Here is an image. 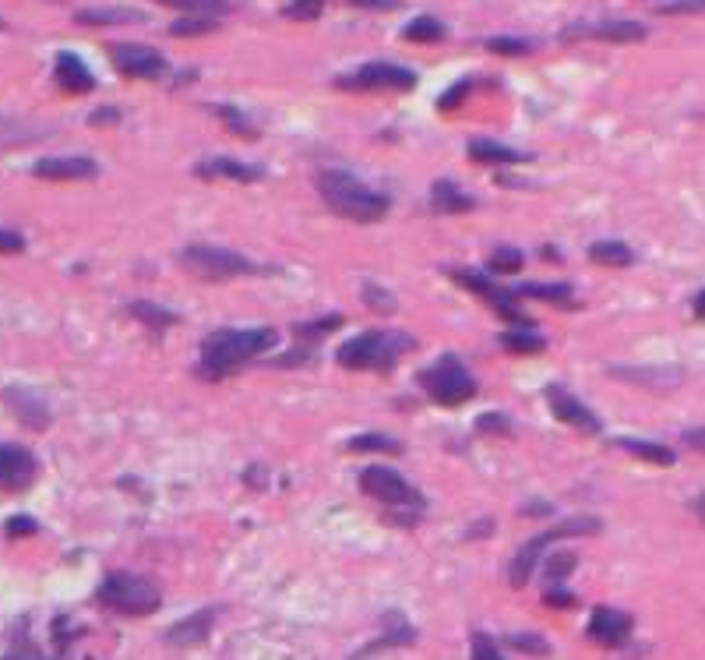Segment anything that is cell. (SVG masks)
I'll return each instance as SVG.
<instances>
[{"instance_id": "cell-1", "label": "cell", "mask_w": 705, "mask_h": 660, "mask_svg": "<svg viewBox=\"0 0 705 660\" xmlns=\"http://www.w3.org/2000/svg\"><path fill=\"white\" fill-rule=\"evenodd\" d=\"M275 346H279V332L268 325H261V329H216L212 336L201 339V378L223 382Z\"/></svg>"}, {"instance_id": "cell-2", "label": "cell", "mask_w": 705, "mask_h": 660, "mask_svg": "<svg viewBox=\"0 0 705 660\" xmlns=\"http://www.w3.org/2000/svg\"><path fill=\"white\" fill-rule=\"evenodd\" d=\"M318 191L321 202L342 219H353V223H378L392 209V198L385 191H374L371 184L357 180L353 173L342 170H321L318 173Z\"/></svg>"}, {"instance_id": "cell-3", "label": "cell", "mask_w": 705, "mask_h": 660, "mask_svg": "<svg viewBox=\"0 0 705 660\" xmlns=\"http://www.w3.org/2000/svg\"><path fill=\"white\" fill-rule=\"evenodd\" d=\"M416 350V339L409 332H395V329H371L357 339H346V343L335 350V360H339L346 371H378V375H388L395 371L402 353Z\"/></svg>"}, {"instance_id": "cell-4", "label": "cell", "mask_w": 705, "mask_h": 660, "mask_svg": "<svg viewBox=\"0 0 705 660\" xmlns=\"http://www.w3.org/2000/svg\"><path fill=\"white\" fill-rule=\"evenodd\" d=\"M177 262L184 265L191 276H198L201 283H230V279L268 276L265 265L251 262V258L240 255V251L216 248V244H187L177 255Z\"/></svg>"}, {"instance_id": "cell-5", "label": "cell", "mask_w": 705, "mask_h": 660, "mask_svg": "<svg viewBox=\"0 0 705 660\" xmlns=\"http://www.w3.org/2000/svg\"><path fill=\"white\" fill-rule=\"evenodd\" d=\"M96 604L117 611L127 618H145L159 611L163 604V590L152 579L138 576V572H110L103 583L96 586Z\"/></svg>"}, {"instance_id": "cell-6", "label": "cell", "mask_w": 705, "mask_h": 660, "mask_svg": "<svg viewBox=\"0 0 705 660\" xmlns=\"http://www.w3.org/2000/svg\"><path fill=\"white\" fill-rule=\"evenodd\" d=\"M600 530H603V519L600 516H572V519H564V523L550 526V530L540 533V537L526 540V544L519 548V555L512 558V569H508V576H512V586H526L529 583L536 562L547 555L550 544H557V540H564V537H586V533H600Z\"/></svg>"}, {"instance_id": "cell-7", "label": "cell", "mask_w": 705, "mask_h": 660, "mask_svg": "<svg viewBox=\"0 0 705 660\" xmlns=\"http://www.w3.org/2000/svg\"><path fill=\"white\" fill-rule=\"evenodd\" d=\"M420 389L438 406H462L476 396V378L469 375L466 364L455 353H448L438 364L420 371Z\"/></svg>"}, {"instance_id": "cell-8", "label": "cell", "mask_w": 705, "mask_h": 660, "mask_svg": "<svg viewBox=\"0 0 705 660\" xmlns=\"http://www.w3.org/2000/svg\"><path fill=\"white\" fill-rule=\"evenodd\" d=\"M416 71L392 64V60H371L364 68H357L353 75L335 78V89L342 92H413L416 89Z\"/></svg>"}, {"instance_id": "cell-9", "label": "cell", "mask_w": 705, "mask_h": 660, "mask_svg": "<svg viewBox=\"0 0 705 660\" xmlns=\"http://www.w3.org/2000/svg\"><path fill=\"white\" fill-rule=\"evenodd\" d=\"M360 491L374 502L388 505V509H423V495L409 484L402 473L388 470V466H367L360 470Z\"/></svg>"}, {"instance_id": "cell-10", "label": "cell", "mask_w": 705, "mask_h": 660, "mask_svg": "<svg viewBox=\"0 0 705 660\" xmlns=\"http://www.w3.org/2000/svg\"><path fill=\"white\" fill-rule=\"evenodd\" d=\"M106 50H110V64L124 78H138V82H159V78H166V71H170L166 57L159 50H152V46L113 43V46H106Z\"/></svg>"}, {"instance_id": "cell-11", "label": "cell", "mask_w": 705, "mask_h": 660, "mask_svg": "<svg viewBox=\"0 0 705 660\" xmlns=\"http://www.w3.org/2000/svg\"><path fill=\"white\" fill-rule=\"evenodd\" d=\"M452 279L459 286H466L469 293H476V297H483L490 304V308L498 311L501 318H508V322H515L519 329H533V322H529L526 315H522L519 308H515V293L505 290V286H498L490 276H483V272H473V269H452Z\"/></svg>"}, {"instance_id": "cell-12", "label": "cell", "mask_w": 705, "mask_h": 660, "mask_svg": "<svg viewBox=\"0 0 705 660\" xmlns=\"http://www.w3.org/2000/svg\"><path fill=\"white\" fill-rule=\"evenodd\" d=\"M649 36V29L635 18H607V22H575L561 32L564 43L572 39H600V43H642Z\"/></svg>"}, {"instance_id": "cell-13", "label": "cell", "mask_w": 705, "mask_h": 660, "mask_svg": "<svg viewBox=\"0 0 705 660\" xmlns=\"http://www.w3.org/2000/svg\"><path fill=\"white\" fill-rule=\"evenodd\" d=\"M39 473V463L29 449L11 442H0V491H25Z\"/></svg>"}, {"instance_id": "cell-14", "label": "cell", "mask_w": 705, "mask_h": 660, "mask_svg": "<svg viewBox=\"0 0 705 660\" xmlns=\"http://www.w3.org/2000/svg\"><path fill=\"white\" fill-rule=\"evenodd\" d=\"M4 406H8L29 431L50 428V420H53L50 403H46L36 389H29V385H8V389H4Z\"/></svg>"}, {"instance_id": "cell-15", "label": "cell", "mask_w": 705, "mask_h": 660, "mask_svg": "<svg viewBox=\"0 0 705 660\" xmlns=\"http://www.w3.org/2000/svg\"><path fill=\"white\" fill-rule=\"evenodd\" d=\"M547 403H550V410H554L557 420L586 431V435H600V417H596L582 399H575L564 385H547Z\"/></svg>"}, {"instance_id": "cell-16", "label": "cell", "mask_w": 705, "mask_h": 660, "mask_svg": "<svg viewBox=\"0 0 705 660\" xmlns=\"http://www.w3.org/2000/svg\"><path fill=\"white\" fill-rule=\"evenodd\" d=\"M586 636L593 639L596 646H624L631 639V615L617 608H596L589 615Z\"/></svg>"}, {"instance_id": "cell-17", "label": "cell", "mask_w": 705, "mask_h": 660, "mask_svg": "<svg viewBox=\"0 0 705 660\" xmlns=\"http://www.w3.org/2000/svg\"><path fill=\"white\" fill-rule=\"evenodd\" d=\"M39 180H92L99 177V163L92 156H50L32 166Z\"/></svg>"}, {"instance_id": "cell-18", "label": "cell", "mask_w": 705, "mask_h": 660, "mask_svg": "<svg viewBox=\"0 0 705 660\" xmlns=\"http://www.w3.org/2000/svg\"><path fill=\"white\" fill-rule=\"evenodd\" d=\"M219 608H201L194 615H187L184 622L170 625L166 632V643L177 646V650H191V646H205L208 636H212V625H216Z\"/></svg>"}, {"instance_id": "cell-19", "label": "cell", "mask_w": 705, "mask_h": 660, "mask_svg": "<svg viewBox=\"0 0 705 660\" xmlns=\"http://www.w3.org/2000/svg\"><path fill=\"white\" fill-rule=\"evenodd\" d=\"M201 180H237V184H258L265 177V170L254 163H244V159H233V156H212V159H201L194 166Z\"/></svg>"}, {"instance_id": "cell-20", "label": "cell", "mask_w": 705, "mask_h": 660, "mask_svg": "<svg viewBox=\"0 0 705 660\" xmlns=\"http://www.w3.org/2000/svg\"><path fill=\"white\" fill-rule=\"evenodd\" d=\"M53 78H57V85L64 92H71V96H85V92L96 89V75L89 71V64H85L78 53H57V60H53Z\"/></svg>"}, {"instance_id": "cell-21", "label": "cell", "mask_w": 705, "mask_h": 660, "mask_svg": "<svg viewBox=\"0 0 705 660\" xmlns=\"http://www.w3.org/2000/svg\"><path fill=\"white\" fill-rule=\"evenodd\" d=\"M431 209L438 212V216H462V212L476 209V198L466 195L455 180H438L431 188Z\"/></svg>"}, {"instance_id": "cell-22", "label": "cell", "mask_w": 705, "mask_h": 660, "mask_svg": "<svg viewBox=\"0 0 705 660\" xmlns=\"http://www.w3.org/2000/svg\"><path fill=\"white\" fill-rule=\"evenodd\" d=\"M469 159L480 166H522L529 163L526 152L519 149H508V145L501 142H487V138H480V142H469Z\"/></svg>"}, {"instance_id": "cell-23", "label": "cell", "mask_w": 705, "mask_h": 660, "mask_svg": "<svg viewBox=\"0 0 705 660\" xmlns=\"http://www.w3.org/2000/svg\"><path fill=\"white\" fill-rule=\"evenodd\" d=\"M78 25H141L149 22V15L138 8H82L75 11Z\"/></svg>"}, {"instance_id": "cell-24", "label": "cell", "mask_w": 705, "mask_h": 660, "mask_svg": "<svg viewBox=\"0 0 705 660\" xmlns=\"http://www.w3.org/2000/svg\"><path fill=\"white\" fill-rule=\"evenodd\" d=\"M127 315L138 318V322L145 325V329H152V332H166V329H173V325L180 322L177 311L163 308V304H152V300H131V304H127Z\"/></svg>"}, {"instance_id": "cell-25", "label": "cell", "mask_w": 705, "mask_h": 660, "mask_svg": "<svg viewBox=\"0 0 705 660\" xmlns=\"http://www.w3.org/2000/svg\"><path fill=\"white\" fill-rule=\"evenodd\" d=\"M512 293L515 297L547 300V304H557V308H575V290L568 283H522Z\"/></svg>"}, {"instance_id": "cell-26", "label": "cell", "mask_w": 705, "mask_h": 660, "mask_svg": "<svg viewBox=\"0 0 705 660\" xmlns=\"http://www.w3.org/2000/svg\"><path fill=\"white\" fill-rule=\"evenodd\" d=\"M614 378H628V382H639V385H649V389H656V392H670L674 385H681L684 382V371H667V368H660V371H628V368H614L610 371Z\"/></svg>"}, {"instance_id": "cell-27", "label": "cell", "mask_w": 705, "mask_h": 660, "mask_svg": "<svg viewBox=\"0 0 705 660\" xmlns=\"http://www.w3.org/2000/svg\"><path fill=\"white\" fill-rule=\"evenodd\" d=\"M589 258L596 265H607V269H628L635 262V251L624 240H596L593 248H589Z\"/></svg>"}, {"instance_id": "cell-28", "label": "cell", "mask_w": 705, "mask_h": 660, "mask_svg": "<svg viewBox=\"0 0 705 660\" xmlns=\"http://www.w3.org/2000/svg\"><path fill=\"white\" fill-rule=\"evenodd\" d=\"M617 449L631 452V456L646 459V463H656V466H674V449H667V445H656V442H642V438H617Z\"/></svg>"}, {"instance_id": "cell-29", "label": "cell", "mask_w": 705, "mask_h": 660, "mask_svg": "<svg viewBox=\"0 0 705 660\" xmlns=\"http://www.w3.org/2000/svg\"><path fill=\"white\" fill-rule=\"evenodd\" d=\"M445 36H448V25L434 15L413 18V22L402 29V39H409V43H441Z\"/></svg>"}, {"instance_id": "cell-30", "label": "cell", "mask_w": 705, "mask_h": 660, "mask_svg": "<svg viewBox=\"0 0 705 660\" xmlns=\"http://www.w3.org/2000/svg\"><path fill=\"white\" fill-rule=\"evenodd\" d=\"M173 11H184V15H205V18H223L233 11L230 0H156Z\"/></svg>"}, {"instance_id": "cell-31", "label": "cell", "mask_w": 705, "mask_h": 660, "mask_svg": "<svg viewBox=\"0 0 705 660\" xmlns=\"http://www.w3.org/2000/svg\"><path fill=\"white\" fill-rule=\"evenodd\" d=\"M498 339L508 353H522V357H536V353L547 350V339L536 336V332H526V329H508V332H501Z\"/></svg>"}, {"instance_id": "cell-32", "label": "cell", "mask_w": 705, "mask_h": 660, "mask_svg": "<svg viewBox=\"0 0 705 660\" xmlns=\"http://www.w3.org/2000/svg\"><path fill=\"white\" fill-rule=\"evenodd\" d=\"M216 113H219V117H223V124H226V128H230V135H237V138H247V142H258V138H261V131L254 128L251 120H247L244 113H240L233 103H219V106H216Z\"/></svg>"}, {"instance_id": "cell-33", "label": "cell", "mask_w": 705, "mask_h": 660, "mask_svg": "<svg viewBox=\"0 0 705 660\" xmlns=\"http://www.w3.org/2000/svg\"><path fill=\"white\" fill-rule=\"evenodd\" d=\"M219 29V18H205V15H184L180 22L170 25V36L177 39H194V36H208V32Z\"/></svg>"}, {"instance_id": "cell-34", "label": "cell", "mask_w": 705, "mask_h": 660, "mask_svg": "<svg viewBox=\"0 0 705 660\" xmlns=\"http://www.w3.org/2000/svg\"><path fill=\"white\" fill-rule=\"evenodd\" d=\"M346 449L349 452H388V456H399L402 445H399V438H392V435H357V438H349Z\"/></svg>"}, {"instance_id": "cell-35", "label": "cell", "mask_w": 705, "mask_h": 660, "mask_svg": "<svg viewBox=\"0 0 705 660\" xmlns=\"http://www.w3.org/2000/svg\"><path fill=\"white\" fill-rule=\"evenodd\" d=\"M522 265H526V255H522L519 248H498L487 258V269L494 272V276H515Z\"/></svg>"}, {"instance_id": "cell-36", "label": "cell", "mask_w": 705, "mask_h": 660, "mask_svg": "<svg viewBox=\"0 0 705 660\" xmlns=\"http://www.w3.org/2000/svg\"><path fill=\"white\" fill-rule=\"evenodd\" d=\"M342 322L346 318L342 315H321V318H314V322H297V339H304V343H314V339H321L325 332H332V329H342Z\"/></svg>"}, {"instance_id": "cell-37", "label": "cell", "mask_w": 705, "mask_h": 660, "mask_svg": "<svg viewBox=\"0 0 705 660\" xmlns=\"http://www.w3.org/2000/svg\"><path fill=\"white\" fill-rule=\"evenodd\" d=\"M0 660H46V653L29 639V618H22V636L8 646V653Z\"/></svg>"}, {"instance_id": "cell-38", "label": "cell", "mask_w": 705, "mask_h": 660, "mask_svg": "<svg viewBox=\"0 0 705 660\" xmlns=\"http://www.w3.org/2000/svg\"><path fill=\"white\" fill-rule=\"evenodd\" d=\"M364 304L371 311H378V315H395V311H399V300H395V293L381 290L378 283H364Z\"/></svg>"}, {"instance_id": "cell-39", "label": "cell", "mask_w": 705, "mask_h": 660, "mask_svg": "<svg viewBox=\"0 0 705 660\" xmlns=\"http://www.w3.org/2000/svg\"><path fill=\"white\" fill-rule=\"evenodd\" d=\"M533 39H515V36H494L487 39V50L490 53H501V57H526L533 53Z\"/></svg>"}, {"instance_id": "cell-40", "label": "cell", "mask_w": 705, "mask_h": 660, "mask_svg": "<svg viewBox=\"0 0 705 660\" xmlns=\"http://www.w3.org/2000/svg\"><path fill=\"white\" fill-rule=\"evenodd\" d=\"M473 92V78H462V82H455L448 92H441L438 96V110H459L462 103H466V96Z\"/></svg>"}, {"instance_id": "cell-41", "label": "cell", "mask_w": 705, "mask_h": 660, "mask_svg": "<svg viewBox=\"0 0 705 660\" xmlns=\"http://www.w3.org/2000/svg\"><path fill=\"white\" fill-rule=\"evenodd\" d=\"M321 0H293V4H286L282 8V15L293 18V22H314V18H321Z\"/></svg>"}, {"instance_id": "cell-42", "label": "cell", "mask_w": 705, "mask_h": 660, "mask_svg": "<svg viewBox=\"0 0 705 660\" xmlns=\"http://www.w3.org/2000/svg\"><path fill=\"white\" fill-rule=\"evenodd\" d=\"M575 569V555H568V551H554V555H547V579L550 586L561 583L568 572Z\"/></svg>"}, {"instance_id": "cell-43", "label": "cell", "mask_w": 705, "mask_h": 660, "mask_svg": "<svg viewBox=\"0 0 705 660\" xmlns=\"http://www.w3.org/2000/svg\"><path fill=\"white\" fill-rule=\"evenodd\" d=\"M476 431H480V435H512V420H508L505 413H480Z\"/></svg>"}, {"instance_id": "cell-44", "label": "cell", "mask_w": 705, "mask_h": 660, "mask_svg": "<svg viewBox=\"0 0 705 660\" xmlns=\"http://www.w3.org/2000/svg\"><path fill=\"white\" fill-rule=\"evenodd\" d=\"M473 660H505L498 653V643L490 636H483V632H476L473 636Z\"/></svg>"}, {"instance_id": "cell-45", "label": "cell", "mask_w": 705, "mask_h": 660, "mask_svg": "<svg viewBox=\"0 0 705 660\" xmlns=\"http://www.w3.org/2000/svg\"><path fill=\"white\" fill-rule=\"evenodd\" d=\"M660 15H698L702 11V0H667V4H660Z\"/></svg>"}, {"instance_id": "cell-46", "label": "cell", "mask_w": 705, "mask_h": 660, "mask_svg": "<svg viewBox=\"0 0 705 660\" xmlns=\"http://www.w3.org/2000/svg\"><path fill=\"white\" fill-rule=\"evenodd\" d=\"M508 646H512V650H529V653H547V643H543L540 636H508L505 639Z\"/></svg>"}, {"instance_id": "cell-47", "label": "cell", "mask_w": 705, "mask_h": 660, "mask_svg": "<svg viewBox=\"0 0 705 660\" xmlns=\"http://www.w3.org/2000/svg\"><path fill=\"white\" fill-rule=\"evenodd\" d=\"M22 251H25L22 233H15V230H0V255H22Z\"/></svg>"}, {"instance_id": "cell-48", "label": "cell", "mask_w": 705, "mask_h": 660, "mask_svg": "<svg viewBox=\"0 0 705 660\" xmlns=\"http://www.w3.org/2000/svg\"><path fill=\"white\" fill-rule=\"evenodd\" d=\"M39 530V523L32 516H15V519H8V533L11 537H32V533Z\"/></svg>"}, {"instance_id": "cell-49", "label": "cell", "mask_w": 705, "mask_h": 660, "mask_svg": "<svg viewBox=\"0 0 705 660\" xmlns=\"http://www.w3.org/2000/svg\"><path fill=\"white\" fill-rule=\"evenodd\" d=\"M543 600H547L550 608H572V604H575V597H572V593H568V590H564L561 583L550 586V590L543 593Z\"/></svg>"}, {"instance_id": "cell-50", "label": "cell", "mask_w": 705, "mask_h": 660, "mask_svg": "<svg viewBox=\"0 0 705 660\" xmlns=\"http://www.w3.org/2000/svg\"><path fill=\"white\" fill-rule=\"evenodd\" d=\"M120 120V110L117 106H103V110H92L89 113V124L92 128H110V124H117Z\"/></svg>"}, {"instance_id": "cell-51", "label": "cell", "mask_w": 705, "mask_h": 660, "mask_svg": "<svg viewBox=\"0 0 705 660\" xmlns=\"http://www.w3.org/2000/svg\"><path fill=\"white\" fill-rule=\"evenodd\" d=\"M325 4V0H321ZM346 4H357V8H367V11H395L399 8V0H346Z\"/></svg>"}, {"instance_id": "cell-52", "label": "cell", "mask_w": 705, "mask_h": 660, "mask_svg": "<svg viewBox=\"0 0 705 660\" xmlns=\"http://www.w3.org/2000/svg\"><path fill=\"white\" fill-rule=\"evenodd\" d=\"M684 442H688V445H691V449H695V452H702V428L688 431V435H684Z\"/></svg>"}, {"instance_id": "cell-53", "label": "cell", "mask_w": 705, "mask_h": 660, "mask_svg": "<svg viewBox=\"0 0 705 660\" xmlns=\"http://www.w3.org/2000/svg\"><path fill=\"white\" fill-rule=\"evenodd\" d=\"M526 516H547L550 512V505H529V509H522Z\"/></svg>"}, {"instance_id": "cell-54", "label": "cell", "mask_w": 705, "mask_h": 660, "mask_svg": "<svg viewBox=\"0 0 705 660\" xmlns=\"http://www.w3.org/2000/svg\"><path fill=\"white\" fill-rule=\"evenodd\" d=\"M702 300H705V293L698 290V293H695V308H691V311H695V318H702Z\"/></svg>"}, {"instance_id": "cell-55", "label": "cell", "mask_w": 705, "mask_h": 660, "mask_svg": "<svg viewBox=\"0 0 705 660\" xmlns=\"http://www.w3.org/2000/svg\"><path fill=\"white\" fill-rule=\"evenodd\" d=\"M367 653H371V650H364V653H357V657H353V660H367Z\"/></svg>"}, {"instance_id": "cell-56", "label": "cell", "mask_w": 705, "mask_h": 660, "mask_svg": "<svg viewBox=\"0 0 705 660\" xmlns=\"http://www.w3.org/2000/svg\"><path fill=\"white\" fill-rule=\"evenodd\" d=\"M0 29H4V22H0Z\"/></svg>"}]
</instances>
